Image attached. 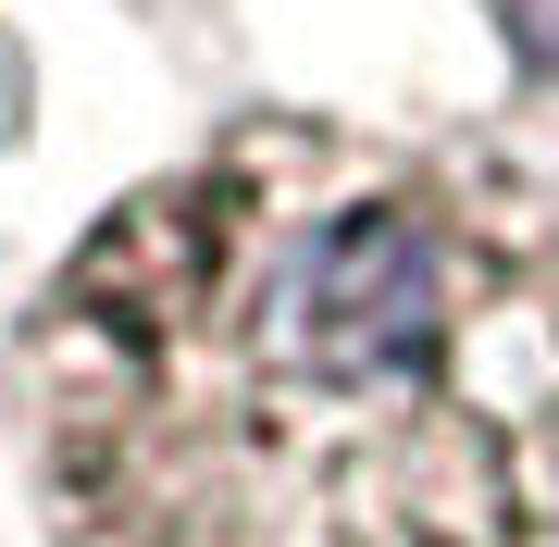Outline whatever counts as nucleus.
<instances>
[{
	"mask_svg": "<svg viewBox=\"0 0 559 547\" xmlns=\"http://www.w3.org/2000/svg\"><path fill=\"white\" fill-rule=\"evenodd\" d=\"M485 13H498V38H510V50L559 87V0H485Z\"/></svg>",
	"mask_w": 559,
	"mask_h": 547,
	"instance_id": "obj_2",
	"label": "nucleus"
},
{
	"mask_svg": "<svg viewBox=\"0 0 559 547\" xmlns=\"http://www.w3.org/2000/svg\"><path fill=\"white\" fill-rule=\"evenodd\" d=\"M25 424L62 547H559V224L485 150L261 112L87 224Z\"/></svg>",
	"mask_w": 559,
	"mask_h": 547,
	"instance_id": "obj_1",
	"label": "nucleus"
}]
</instances>
